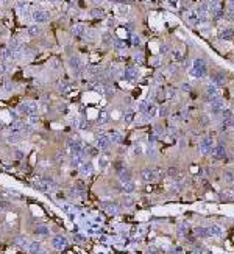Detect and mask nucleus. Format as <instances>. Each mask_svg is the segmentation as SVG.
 I'll return each instance as SVG.
<instances>
[{
    "label": "nucleus",
    "instance_id": "f257e3e1",
    "mask_svg": "<svg viewBox=\"0 0 234 254\" xmlns=\"http://www.w3.org/2000/svg\"><path fill=\"white\" fill-rule=\"evenodd\" d=\"M166 175V172H162L161 168H145L140 173V178H142L145 183H151L155 179H159Z\"/></svg>",
    "mask_w": 234,
    "mask_h": 254
},
{
    "label": "nucleus",
    "instance_id": "f03ea898",
    "mask_svg": "<svg viewBox=\"0 0 234 254\" xmlns=\"http://www.w3.org/2000/svg\"><path fill=\"white\" fill-rule=\"evenodd\" d=\"M208 73V65H206L204 59H195L192 65V75L195 78H203Z\"/></svg>",
    "mask_w": 234,
    "mask_h": 254
},
{
    "label": "nucleus",
    "instance_id": "7ed1b4c3",
    "mask_svg": "<svg viewBox=\"0 0 234 254\" xmlns=\"http://www.w3.org/2000/svg\"><path fill=\"white\" fill-rule=\"evenodd\" d=\"M17 111L20 114L27 115V117H30V115H36L37 111H39V108H37V103H35V101H25L17 108Z\"/></svg>",
    "mask_w": 234,
    "mask_h": 254
},
{
    "label": "nucleus",
    "instance_id": "20e7f679",
    "mask_svg": "<svg viewBox=\"0 0 234 254\" xmlns=\"http://www.w3.org/2000/svg\"><path fill=\"white\" fill-rule=\"evenodd\" d=\"M50 13L45 9H35L33 13H31V19H33L36 24H45V22L50 20Z\"/></svg>",
    "mask_w": 234,
    "mask_h": 254
},
{
    "label": "nucleus",
    "instance_id": "39448f33",
    "mask_svg": "<svg viewBox=\"0 0 234 254\" xmlns=\"http://www.w3.org/2000/svg\"><path fill=\"white\" fill-rule=\"evenodd\" d=\"M109 145H111L109 134H100L97 137V148H99V150H106Z\"/></svg>",
    "mask_w": 234,
    "mask_h": 254
},
{
    "label": "nucleus",
    "instance_id": "423d86ee",
    "mask_svg": "<svg viewBox=\"0 0 234 254\" xmlns=\"http://www.w3.org/2000/svg\"><path fill=\"white\" fill-rule=\"evenodd\" d=\"M52 181H47V179H36L35 183H33V186L36 187L37 190H41V192H48L52 189Z\"/></svg>",
    "mask_w": 234,
    "mask_h": 254
},
{
    "label": "nucleus",
    "instance_id": "0eeeda50",
    "mask_svg": "<svg viewBox=\"0 0 234 254\" xmlns=\"http://www.w3.org/2000/svg\"><path fill=\"white\" fill-rule=\"evenodd\" d=\"M219 98V89H217V84H209L206 87V100L208 101H212Z\"/></svg>",
    "mask_w": 234,
    "mask_h": 254
},
{
    "label": "nucleus",
    "instance_id": "6e6552de",
    "mask_svg": "<svg viewBox=\"0 0 234 254\" xmlns=\"http://www.w3.org/2000/svg\"><path fill=\"white\" fill-rule=\"evenodd\" d=\"M212 156L214 159H225L226 158V150H225V145L223 143H219L215 148H212Z\"/></svg>",
    "mask_w": 234,
    "mask_h": 254
},
{
    "label": "nucleus",
    "instance_id": "1a4fd4ad",
    "mask_svg": "<svg viewBox=\"0 0 234 254\" xmlns=\"http://www.w3.org/2000/svg\"><path fill=\"white\" fill-rule=\"evenodd\" d=\"M219 37L222 41H231L234 37V31L233 28H222L220 33H219Z\"/></svg>",
    "mask_w": 234,
    "mask_h": 254
},
{
    "label": "nucleus",
    "instance_id": "9d476101",
    "mask_svg": "<svg viewBox=\"0 0 234 254\" xmlns=\"http://www.w3.org/2000/svg\"><path fill=\"white\" fill-rule=\"evenodd\" d=\"M211 111L214 114H219L223 111V101L220 100V98H215V100L211 101Z\"/></svg>",
    "mask_w": 234,
    "mask_h": 254
},
{
    "label": "nucleus",
    "instance_id": "9b49d317",
    "mask_svg": "<svg viewBox=\"0 0 234 254\" xmlns=\"http://www.w3.org/2000/svg\"><path fill=\"white\" fill-rule=\"evenodd\" d=\"M200 150L203 153H209L212 150V139L211 137H206V139H203L200 142Z\"/></svg>",
    "mask_w": 234,
    "mask_h": 254
},
{
    "label": "nucleus",
    "instance_id": "f8f14e48",
    "mask_svg": "<svg viewBox=\"0 0 234 254\" xmlns=\"http://www.w3.org/2000/svg\"><path fill=\"white\" fill-rule=\"evenodd\" d=\"M158 112H159V111H158L156 104H153V103H148V104H147V108H145V114H147V117H148V119L156 117Z\"/></svg>",
    "mask_w": 234,
    "mask_h": 254
},
{
    "label": "nucleus",
    "instance_id": "ddd939ff",
    "mask_svg": "<svg viewBox=\"0 0 234 254\" xmlns=\"http://www.w3.org/2000/svg\"><path fill=\"white\" fill-rule=\"evenodd\" d=\"M28 36H31V37H36L37 35H41L42 33V28L39 25H31V27H28Z\"/></svg>",
    "mask_w": 234,
    "mask_h": 254
},
{
    "label": "nucleus",
    "instance_id": "4468645a",
    "mask_svg": "<svg viewBox=\"0 0 234 254\" xmlns=\"http://www.w3.org/2000/svg\"><path fill=\"white\" fill-rule=\"evenodd\" d=\"M66 245H67V240L64 239V237H56V239L53 240V246H55L56 250H63Z\"/></svg>",
    "mask_w": 234,
    "mask_h": 254
},
{
    "label": "nucleus",
    "instance_id": "2eb2a0df",
    "mask_svg": "<svg viewBox=\"0 0 234 254\" xmlns=\"http://www.w3.org/2000/svg\"><path fill=\"white\" fill-rule=\"evenodd\" d=\"M136 76H138V69H136V67H128L127 70H125V78H127V80L131 81V80L136 78Z\"/></svg>",
    "mask_w": 234,
    "mask_h": 254
},
{
    "label": "nucleus",
    "instance_id": "dca6fc26",
    "mask_svg": "<svg viewBox=\"0 0 234 254\" xmlns=\"http://www.w3.org/2000/svg\"><path fill=\"white\" fill-rule=\"evenodd\" d=\"M70 65H72V69L80 70L81 67H83V63H81V59L78 56H72L70 58Z\"/></svg>",
    "mask_w": 234,
    "mask_h": 254
},
{
    "label": "nucleus",
    "instance_id": "f3484780",
    "mask_svg": "<svg viewBox=\"0 0 234 254\" xmlns=\"http://www.w3.org/2000/svg\"><path fill=\"white\" fill-rule=\"evenodd\" d=\"M119 178H120V181L125 184V183H130L131 181V173L128 172V170H120V173H119Z\"/></svg>",
    "mask_w": 234,
    "mask_h": 254
},
{
    "label": "nucleus",
    "instance_id": "a211bd4d",
    "mask_svg": "<svg viewBox=\"0 0 234 254\" xmlns=\"http://www.w3.org/2000/svg\"><path fill=\"white\" fill-rule=\"evenodd\" d=\"M212 80H214L215 84H225V81H226L225 73H223V72H219V73H215L214 76H212Z\"/></svg>",
    "mask_w": 234,
    "mask_h": 254
},
{
    "label": "nucleus",
    "instance_id": "6ab92c4d",
    "mask_svg": "<svg viewBox=\"0 0 234 254\" xmlns=\"http://www.w3.org/2000/svg\"><path fill=\"white\" fill-rule=\"evenodd\" d=\"M134 189H136L134 183H133V181H130V183H125V184H123L122 192H125V193H133V192H134Z\"/></svg>",
    "mask_w": 234,
    "mask_h": 254
},
{
    "label": "nucleus",
    "instance_id": "aec40b11",
    "mask_svg": "<svg viewBox=\"0 0 234 254\" xmlns=\"http://www.w3.org/2000/svg\"><path fill=\"white\" fill-rule=\"evenodd\" d=\"M109 139H111V142H122V134L117 132V131H111L109 132Z\"/></svg>",
    "mask_w": 234,
    "mask_h": 254
},
{
    "label": "nucleus",
    "instance_id": "412c9836",
    "mask_svg": "<svg viewBox=\"0 0 234 254\" xmlns=\"http://www.w3.org/2000/svg\"><path fill=\"white\" fill-rule=\"evenodd\" d=\"M234 128V119H230V120H223V125H222V130L226 131V130H231Z\"/></svg>",
    "mask_w": 234,
    "mask_h": 254
},
{
    "label": "nucleus",
    "instance_id": "4be33fe9",
    "mask_svg": "<svg viewBox=\"0 0 234 254\" xmlns=\"http://www.w3.org/2000/svg\"><path fill=\"white\" fill-rule=\"evenodd\" d=\"M73 35H77V36H84V35H86V28H84L83 25L73 27Z\"/></svg>",
    "mask_w": 234,
    "mask_h": 254
},
{
    "label": "nucleus",
    "instance_id": "5701e85b",
    "mask_svg": "<svg viewBox=\"0 0 234 254\" xmlns=\"http://www.w3.org/2000/svg\"><path fill=\"white\" fill-rule=\"evenodd\" d=\"M0 120H2V122L9 123V122H13V117H9V112L8 111H2V112H0Z\"/></svg>",
    "mask_w": 234,
    "mask_h": 254
},
{
    "label": "nucleus",
    "instance_id": "b1692460",
    "mask_svg": "<svg viewBox=\"0 0 234 254\" xmlns=\"http://www.w3.org/2000/svg\"><path fill=\"white\" fill-rule=\"evenodd\" d=\"M114 48H116V50H119V52H122V50H125V48H127V44H125V41H120V39H119V41L114 42Z\"/></svg>",
    "mask_w": 234,
    "mask_h": 254
},
{
    "label": "nucleus",
    "instance_id": "393cba45",
    "mask_svg": "<svg viewBox=\"0 0 234 254\" xmlns=\"http://www.w3.org/2000/svg\"><path fill=\"white\" fill-rule=\"evenodd\" d=\"M108 120H109V115H108L106 112H100V114H99V123H100V125H105Z\"/></svg>",
    "mask_w": 234,
    "mask_h": 254
},
{
    "label": "nucleus",
    "instance_id": "a878e982",
    "mask_svg": "<svg viewBox=\"0 0 234 254\" xmlns=\"http://www.w3.org/2000/svg\"><path fill=\"white\" fill-rule=\"evenodd\" d=\"M208 229V235H219L220 234V228L217 226H211V228H206Z\"/></svg>",
    "mask_w": 234,
    "mask_h": 254
},
{
    "label": "nucleus",
    "instance_id": "bb28decb",
    "mask_svg": "<svg viewBox=\"0 0 234 254\" xmlns=\"http://www.w3.org/2000/svg\"><path fill=\"white\" fill-rule=\"evenodd\" d=\"M223 114V120H230V119H234V115H233V111L231 109H223L222 111Z\"/></svg>",
    "mask_w": 234,
    "mask_h": 254
},
{
    "label": "nucleus",
    "instance_id": "cd10ccee",
    "mask_svg": "<svg viewBox=\"0 0 234 254\" xmlns=\"http://www.w3.org/2000/svg\"><path fill=\"white\" fill-rule=\"evenodd\" d=\"M99 164H100V167H102V168H105L106 165L109 164V162H108V158H106V156H103V154H102V156L99 158Z\"/></svg>",
    "mask_w": 234,
    "mask_h": 254
},
{
    "label": "nucleus",
    "instance_id": "c85d7f7f",
    "mask_svg": "<svg viewBox=\"0 0 234 254\" xmlns=\"http://www.w3.org/2000/svg\"><path fill=\"white\" fill-rule=\"evenodd\" d=\"M197 11H198V14H200V16H201V14H206V11H208V5H206V3H201V5H198Z\"/></svg>",
    "mask_w": 234,
    "mask_h": 254
},
{
    "label": "nucleus",
    "instance_id": "c756f323",
    "mask_svg": "<svg viewBox=\"0 0 234 254\" xmlns=\"http://www.w3.org/2000/svg\"><path fill=\"white\" fill-rule=\"evenodd\" d=\"M164 95H166V100H170V98L175 97V89H167V91H164Z\"/></svg>",
    "mask_w": 234,
    "mask_h": 254
},
{
    "label": "nucleus",
    "instance_id": "7c9ffc66",
    "mask_svg": "<svg viewBox=\"0 0 234 254\" xmlns=\"http://www.w3.org/2000/svg\"><path fill=\"white\" fill-rule=\"evenodd\" d=\"M167 175L170 176V178H175V176L178 175V168L176 167H170V168L167 170Z\"/></svg>",
    "mask_w": 234,
    "mask_h": 254
},
{
    "label": "nucleus",
    "instance_id": "2f4dec72",
    "mask_svg": "<svg viewBox=\"0 0 234 254\" xmlns=\"http://www.w3.org/2000/svg\"><path fill=\"white\" fill-rule=\"evenodd\" d=\"M225 181L226 183H233L234 181V172H225Z\"/></svg>",
    "mask_w": 234,
    "mask_h": 254
},
{
    "label": "nucleus",
    "instance_id": "473e14b6",
    "mask_svg": "<svg viewBox=\"0 0 234 254\" xmlns=\"http://www.w3.org/2000/svg\"><path fill=\"white\" fill-rule=\"evenodd\" d=\"M195 232H197L198 235H201V237H208V229L206 228H197Z\"/></svg>",
    "mask_w": 234,
    "mask_h": 254
},
{
    "label": "nucleus",
    "instance_id": "72a5a7b5",
    "mask_svg": "<svg viewBox=\"0 0 234 254\" xmlns=\"http://www.w3.org/2000/svg\"><path fill=\"white\" fill-rule=\"evenodd\" d=\"M81 172H83V173H91L92 172L91 164H81Z\"/></svg>",
    "mask_w": 234,
    "mask_h": 254
},
{
    "label": "nucleus",
    "instance_id": "f704fd0d",
    "mask_svg": "<svg viewBox=\"0 0 234 254\" xmlns=\"http://www.w3.org/2000/svg\"><path fill=\"white\" fill-rule=\"evenodd\" d=\"M91 14L94 16V17H102V16H103V11H102V9H99V8H95V9H92V11H91Z\"/></svg>",
    "mask_w": 234,
    "mask_h": 254
},
{
    "label": "nucleus",
    "instance_id": "c9c22d12",
    "mask_svg": "<svg viewBox=\"0 0 234 254\" xmlns=\"http://www.w3.org/2000/svg\"><path fill=\"white\" fill-rule=\"evenodd\" d=\"M200 125L208 126V125H209V119L206 117V115H201V117H200Z\"/></svg>",
    "mask_w": 234,
    "mask_h": 254
},
{
    "label": "nucleus",
    "instance_id": "e433bc0d",
    "mask_svg": "<svg viewBox=\"0 0 234 254\" xmlns=\"http://www.w3.org/2000/svg\"><path fill=\"white\" fill-rule=\"evenodd\" d=\"M36 232H39V234H47V232H48V229L45 228V226H39V228L36 229Z\"/></svg>",
    "mask_w": 234,
    "mask_h": 254
},
{
    "label": "nucleus",
    "instance_id": "4c0bfd02",
    "mask_svg": "<svg viewBox=\"0 0 234 254\" xmlns=\"http://www.w3.org/2000/svg\"><path fill=\"white\" fill-rule=\"evenodd\" d=\"M167 112H168V109H167V108H161V109H159V112H158V114H159L161 117H166V115H167Z\"/></svg>",
    "mask_w": 234,
    "mask_h": 254
},
{
    "label": "nucleus",
    "instance_id": "58836bf2",
    "mask_svg": "<svg viewBox=\"0 0 234 254\" xmlns=\"http://www.w3.org/2000/svg\"><path fill=\"white\" fill-rule=\"evenodd\" d=\"M103 39H105V42L108 44L111 41V35H109V33H105V35H103Z\"/></svg>",
    "mask_w": 234,
    "mask_h": 254
},
{
    "label": "nucleus",
    "instance_id": "ea45409f",
    "mask_svg": "<svg viewBox=\"0 0 234 254\" xmlns=\"http://www.w3.org/2000/svg\"><path fill=\"white\" fill-rule=\"evenodd\" d=\"M30 250H31V253H35V251L39 250V245H37V243H33V245L30 246Z\"/></svg>",
    "mask_w": 234,
    "mask_h": 254
},
{
    "label": "nucleus",
    "instance_id": "a19ab883",
    "mask_svg": "<svg viewBox=\"0 0 234 254\" xmlns=\"http://www.w3.org/2000/svg\"><path fill=\"white\" fill-rule=\"evenodd\" d=\"M133 117H134L133 114H127V117H125V122H127V123H130V122L133 120Z\"/></svg>",
    "mask_w": 234,
    "mask_h": 254
},
{
    "label": "nucleus",
    "instance_id": "79ce46f5",
    "mask_svg": "<svg viewBox=\"0 0 234 254\" xmlns=\"http://www.w3.org/2000/svg\"><path fill=\"white\" fill-rule=\"evenodd\" d=\"M173 56H175V59H178V61H181L183 56L179 55V52H173Z\"/></svg>",
    "mask_w": 234,
    "mask_h": 254
},
{
    "label": "nucleus",
    "instance_id": "37998d69",
    "mask_svg": "<svg viewBox=\"0 0 234 254\" xmlns=\"http://www.w3.org/2000/svg\"><path fill=\"white\" fill-rule=\"evenodd\" d=\"M161 52H162V53H167V52H168V45H162V47H161Z\"/></svg>",
    "mask_w": 234,
    "mask_h": 254
},
{
    "label": "nucleus",
    "instance_id": "c03bdc74",
    "mask_svg": "<svg viewBox=\"0 0 234 254\" xmlns=\"http://www.w3.org/2000/svg\"><path fill=\"white\" fill-rule=\"evenodd\" d=\"M183 91L189 92V91H190V86H189V84H183Z\"/></svg>",
    "mask_w": 234,
    "mask_h": 254
},
{
    "label": "nucleus",
    "instance_id": "a18cd8bd",
    "mask_svg": "<svg viewBox=\"0 0 234 254\" xmlns=\"http://www.w3.org/2000/svg\"><path fill=\"white\" fill-rule=\"evenodd\" d=\"M16 153H17V154H16V158H17V159H22V158H24L22 151H16Z\"/></svg>",
    "mask_w": 234,
    "mask_h": 254
},
{
    "label": "nucleus",
    "instance_id": "49530a36",
    "mask_svg": "<svg viewBox=\"0 0 234 254\" xmlns=\"http://www.w3.org/2000/svg\"><path fill=\"white\" fill-rule=\"evenodd\" d=\"M89 114H91L89 117H95V114H97V112H95V111H92V109H91V111H89Z\"/></svg>",
    "mask_w": 234,
    "mask_h": 254
},
{
    "label": "nucleus",
    "instance_id": "de8ad7c7",
    "mask_svg": "<svg viewBox=\"0 0 234 254\" xmlns=\"http://www.w3.org/2000/svg\"><path fill=\"white\" fill-rule=\"evenodd\" d=\"M134 45H139V37H134Z\"/></svg>",
    "mask_w": 234,
    "mask_h": 254
},
{
    "label": "nucleus",
    "instance_id": "09e8293b",
    "mask_svg": "<svg viewBox=\"0 0 234 254\" xmlns=\"http://www.w3.org/2000/svg\"><path fill=\"white\" fill-rule=\"evenodd\" d=\"M45 2H48V3H56L58 0H45Z\"/></svg>",
    "mask_w": 234,
    "mask_h": 254
},
{
    "label": "nucleus",
    "instance_id": "8fccbe9b",
    "mask_svg": "<svg viewBox=\"0 0 234 254\" xmlns=\"http://www.w3.org/2000/svg\"><path fill=\"white\" fill-rule=\"evenodd\" d=\"M176 2L178 0H170V5H176Z\"/></svg>",
    "mask_w": 234,
    "mask_h": 254
},
{
    "label": "nucleus",
    "instance_id": "3c124183",
    "mask_svg": "<svg viewBox=\"0 0 234 254\" xmlns=\"http://www.w3.org/2000/svg\"><path fill=\"white\" fill-rule=\"evenodd\" d=\"M0 72H5V64H2V67H0Z\"/></svg>",
    "mask_w": 234,
    "mask_h": 254
},
{
    "label": "nucleus",
    "instance_id": "603ef678",
    "mask_svg": "<svg viewBox=\"0 0 234 254\" xmlns=\"http://www.w3.org/2000/svg\"><path fill=\"white\" fill-rule=\"evenodd\" d=\"M230 3H234V0H230Z\"/></svg>",
    "mask_w": 234,
    "mask_h": 254
},
{
    "label": "nucleus",
    "instance_id": "864d4df0",
    "mask_svg": "<svg viewBox=\"0 0 234 254\" xmlns=\"http://www.w3.org/2000/svg\"><path fill=\"white\" fill-rule=\"evenodd\" d=\"M0 95H2V89H0Z\"/></svg>",
    "mask_w": 234,
    "mask_h": 254
}]
</instances>
